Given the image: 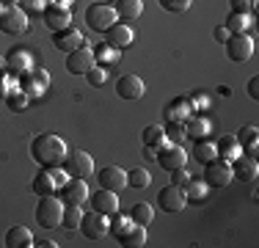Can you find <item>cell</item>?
<instances>
[{"instance_id": "cell-16", "label": "cell", "mask_w": 259, "mask_h": 248, "mask_svg": "<svg viewBox=\"0 0 259 248\" xmlns=\"http://www.w3.org/2000/svg\"><path fill=\"white\" fill-rule=\"evenodd\" d=\"M89 204H91V210H94V213L108 215V218H110L113 213H119V193H116V190L100 188L97 193L89 196Z\"/></svg>"}, {"instance_id": "cell-28", "label": "cell", "mask_w": 259, "mask_h": 248, "mask_svg": "<svg viewBox=\"0 0 259 248\" xmlns=\"http://www.w3.org/2000/svg\"><path fill=\"white\" fill-rule=\"evenodd\" d=\"M254 20H251V14H237V11H232L229 17H226L224 28L229 30V33H248Z\"/></svg>"}, {"instance_id": "cell-33", "label": "cell", "mask_w": 259, "mask_h": 248, "mask_svg": "<svg viewBox=\"0 0 259 248\" xmlns=\"http://www.w3.org/2000/svg\"><path fill=\"white\" fill-rule=\"evenodd\" d=\"M182 190H185L188 204H201L207 198V182H204V179H190Z\"/></svg>"}, {"instance_id": "cell-42", "label": "cell", "mask_w": 259, "mask_h": 248, "mask_svg": "<svg viewBox=\"0 0 259 248\" xmlns=\"http://www.w3.org/2000/svg\"><path fill=\"white\" fill-rule=\"evenodd\" d=\"M165 11H174V14H182V11L190 9V0H160Z\"/></svg>"}, {"instance_id": "cell-18", "label": "cell", "mask_w": 259, "mask_h": 248, "mask_svg": "<svg viewBox=\"0 0 259 248\" xmlns=\"http://www.w3.org/2000/svg\"><path fill=\"white\" fill-rule=\"evenodd\" d=\"M144 91H146V86L138 74H121V77L116 80V94L121 99H141Z\"/></svg>"}, {"instance_id": "cell-27", "label": "cell", "mask_w": 259, "mask_h": 248, "mask_svg": "<svg viewBox=\"0 0 259 248\" xmlns=\"http://www.w3.org/2000/svg\"><path fill=\"white\" fill-rule=\"evenodd\" d=\"M190 113H193V108H190L188 97H177L165 105V121H185Z\"/></svg>"}, {"instance_id": "cell-11", "label": "cell", "mask_w": 259, "mask_h": 248, "mask_svg": "<svg viewBox=\"0 0 259 248\" xmlns=\"http://www.w3.org/2000/svg\"><path fill=\"white\" fill-rule=\"evenodd\" d=\"M185 204H188V198H185V190L182 188H177V185H165V188H160V193H157V207L163 210V213H168V215H177V213H182L185 210Z\"/></svg>"}, {"instance_id": "cell-13", "label": "cell", "mask_w": 259, "mask_h": 248, "mask_svg": "<svg viewBox=\"0 0 259 248\" xmlns=\"http://www.w3.org/2000/svg\"><path fill=\"white\" fill-rule=\"evenodd\" d=\"M61 193V201L64 204H77V207H83V204H89V185H85V179H77V177H69L64 182V188L58 190Z\"/></svg>"}, {"instance_id": "cell-40", "label": "cell", "mask_w": 259, "mask_h": 248, "mask_svg": "<svg viewBox=\"0 0 259 248\" xmlns=\"http://www.w3.org/2000/svg\"><path fill=\"white\" fill-rule=\"evenodd\" d=\"M163 133H165V141H171V144H180V141L185 138V124H182V121H165Z\"/></svg>"}, {"instance_id": "cell-52", "label": "cell", "mask_w": 259, "mask_h": 248, "mask_svg": "<svg viewBox=\"0 0 259 248\" xmlns=\"http://www.w3.org/2000/svg\"><path fill=\"white\" fill-rule=\"evenodd\" d=\"M22 0H3V6H20Z\"/></svg>"}, {"instance_id": "cell-26", "label": "cell", "mask_w": 259, "mask_h": 248, "mask_svg": "<svg viewBox=\"0 0 259 248\" xmlns=\"http://www.w3.org/2000/svg\"><path fill=\"white\" fill-rule=\"evenodd\" d=\"M116 17L124 22H133L144 14V0H116Z\"/></svg>"}, {"instance_id": "cell-21", "label": "cell", "mask_w": 259, "mask_h": 248, "mask_svg": "<svg viewBox=\"0 0 259 248\" xmlns=\"http://www.w3.org/2000/svg\"><path fill=\"white\" fill-rule=\"evenodd\" d=\"M30 66H33V58H30V53L28 50H22V47H14V50H9V55H6V72H11V74H25Z\"/></svg>"}, {"instance_id": "cell-36", "label": "cell", "mask_w": 259, "mask_h": 248, "mask_svg": "<svg viewBox=\"0 0 259 248\" xmlns=\"http://www.w3.org/2000/svg\"><path fill=\"white\" fill-rule=\"evenodd\" d=\"M130 218H133V223H141V226H149V223L155 221V210H152V204L138 201V204H133V210H130Z\"/></svg>"}, {"instance_id": "cell-35", "label": "cell", "mask_w": 259, "mask_h": 248, "mask_svg": "<svg viewBox=\"0 0 259 248\" xmlns=\"http://www.w3.org/2000/svg\"><path fill=\"white\" fill-rule=\"evenodd\" d=\"M133 226H135V223H133V218H130V215H119V213H113V215L108 218V234H113L116 240H119L124 232H130Z\"/></svg>"}, {"instance_id": "cell-15", "label": "cell", "mask_w": 259, "mask_h": 248, "mask_svg": "<svg viewBox=\"0 0 259 248\" xmlns=\"http://www.w3.org/2000/svg\"><path fill=\"white\" fill-rule=\"evenodd\" d=\"M80 232H83L85 240H102L108 237V215H100L91 210L89 215H83L80 221Z\"/></svg>"}, {"instance_id": "cell-34", "label": "cell", "mask_w": 259, "mask_h": 248, "mask_svg": "<svg viewBox=\"0 0 259 248\" xmlns=\"http://www.w3.org/2000/svg\"><path fill=\"white\" fill-rule=\"evenodd\" d=\"M80 221H83V207H77V204H64L61 226H64L66 232H75V229H80Z\"/></svg>"}, {"instance_id": "cell-37", "label": "cell", "mask_w": 259, "mask_h": 248, "mask_svg": "<svg viewBox=\"0 0 259 248\" xmlns=\"http://www.w3.org/2000/svg\"><path fill=\"white\" fill-rule=\"evenodd\" d=\"M141 141H144V146H152V149H160L165 144V133L160 124H149V127H144V133H141Z\"/></svg>"}, {"instance_id": "cell-46", "label": "cell", "mask_w": 259, "mask_h": 248, "mask_svg": "<svg viewBox=\"0 0 259 248\" xmlns=\"http://www.w3.org/2000/svg\"><path fill=\"white\" fill-rule=\"evenodd\" d=\"M188 102H190V108H193V110H199V108H207L209 99L204 94H193V97H188Z\"/></svg>"}, {"instance_id": "cell-49", "label": "cell", "mask_w": 259, "mask_h": 248, "mask_svg": "<svg viewBox=\"0 0 259 248\" xmlns=\"http://www.w3.org/2000/svg\"><path fill=\"white\" fill-rule=\"evenodd\" d=\"M33 245H39V248H58L55 240H41V243H33Z\"/></svg>"}, {"instance_id": "cell-20", "label": "cell", "mask_w": 259, "mask_h": 248, "mask_svg": "<svg viewBox=\"0 0 259 248\" xmlns=\"http://www.w3.org/2000/svg\"><path fill=\"white\" fill-rule=\"evenodd\" d=\"M259 174L256 157H248V154H240V157L232 160V177L240 179V182H254Z\"/></svg>"}, {"instance_id": "cell-29", "label": "cell", "mask_w": 259, "mask_h": 248, "mask_svg": "<svg viewBox=\"0 0 259 248\" xmlns=\"http://www.w3.org/2000/svg\"><path fill=\"white\" fill-rule=\"evenodd\" d=\"M215 149H218V157H224V160H232L234 157H240V144H237V138H234V135H221V141L218 144H215Z\"/></svg>"}, {"instance_id": "cell-30", "label": "cell", "mask_w": 259, "mask_h": 248, "mask_svg": "<svg viewBox=\"0 0 259 248\" xmlns=\"http://www.w3.org/2000/svg\"><path fill=\"white\" fill-rule=\"evenodd\" d=\"M28 102H30V97L20 89V86H17V89H11L9 94H6V99H3V105L11 110V113H22V110L28 108Z\"/></svg>"}, {"instance_id": "cell-50", "label": "cell", "mask_w": 259, "mask_h": 248, "mask_svg": "<svg viewBox=\"0 0 259 248\" xmlns=\"http://www.w3.org/2000/svg\"><path fill=\"white\" fill-rule=\"evenodd\" d=\"M155 154H157V149H152V146H144V157H146V160H155Z\"/></svg>"}, {"instance_id": "cell-23", "label": "cell", "mask_w": 259, "mask_h": 248, "mask_svg": "<svg viewBox=\"0 0 259 248\" xmlns=\"http://www.w3.org/2000/svg\"><path fill=\"white\" fill-rule=\"evenodd\" d=\"M108 45L110 47H116V50H127V47H133V39H135V33H133V28H130L127 22H116V25H110L108 30Z\"/></svg>"}, {"instance_id": "cell-1", "label": "cell", "mask_w": 259, "mask_h": 248, "mask_svg": "<svg viewBox=\"0 0 259 248\" xmlns=\"http://www.w3.org/2000/svg\"><path fill=\"white\" fill-rule=\"evenodd\" d=\"M66 154H69L66 152V141L53 133L36 135L33 144H30V157L39 163V169H58V166H64Z\"/></svg>"}, {"instance_id": "cell-9", "label": "cell", "mask_w": 259, "mask_h": 248, "mask_svg": "<svg viewBox=\"0 0 259 248\" xmlns=\"http://www.w3.org/2000/svg\"><path fill=\"white\" fill-rule=\"evenodd\" d=\"M155 160H157L160 169L171 174L174 169H182V166L188 163V152H185V149H182L180 144H171V141H165V144L157 149Z\"/></svg>"}, {"instance_id": "cell-53", "label": "cell", "mask_w": 259, "mask_h": 248, "mask_svg": "<svg viewBox=\"0 0 259 248\" xmlns=\"http://www.w3.org/2000/svg\"><path fill=\"white\" fill-rule=\"evenodd\" d=\"M6 72V58H0V74Z\"/></svg>"}, {"instance_id": "cell-24", "label": "cell", "mask_w": 259, "mask_h": 248, "mask_svg": "<svg viewBox=\"0 0 259 248\" xmlns=\"http://www.w3.org/2000/svg\"><path fill=\"white\" fill-rule=\"evenodd\" d=\"M237 144H240V152L248 154V157H256V149H259V130L256 124H245V127L237 130Z\"/></svg>"}, {"instance_id": "cell-4", "label": "cell", "mask_w": 259, "mask_h": 248, "mask_svg": "<svg viewBox=\"0 0 259 248\" xmlns=\"http://www.w3.org/2000/svg\"><path fill=\"white\" fill-rule=\"evenodd\" d=\"M224 47H226V58L232 64H245L254 55V36L251 33H229Z\"/></svg>"}, {"instance_id": "cell-12", "label": "cell", "mask_w": 259, "mask_h": 248, "mask_svg": "<svg viewBox=\"0 0 259 248\" xmlns=\"http://www.w3.org/2000/svg\"><path fill=\"white\" fill-rule=\"evenodd\" d=\"M64 171L69 174V177H77V179H85L94 174V157H91L89 152H69L64 160Z\"/></svg>"}, {"instance_id": "cell-2", "label": "cell", "mask_w": 259, "mask_h": 248, "mask_svg": "<svg viewBox=\"0 0 259 248\" xmlns=\"http://www.w3.org/2000/svg\"><path fill=\"white\" fill-rule=\"evenodd\" d=\"M66 171H64V166H58V169H41L39 174L33 177V182H30V190H33L36 196H53V193H58L61 188H64V182H66Z\"/></svg>"}, {"instance_id": "cell-6", "label": "cell", "mask_w": 259, "mask_h": 248, "mask_svg": "<svg viewBox=\"0 0 259 248\" xmlns=\"http://www.w3.org/2000/svg\"><path fill=\"white\" fill-rule=\"evenodd\" d=\"M20 89L25 91L30 99L45 97V91L50 89V72L41 66H30L25 74H20Z\"/></svg>"}, {"instance_id": "cell-5", "label": "cell", "mask_w": 259, "mask_h": 248, "mask_svg": "<svg viewBox=\"0 0 259 248\" xmlns=\"http://www.w3.org/2000/svg\"><path fill=\"white\" fill-rule=\"evenodd\" d=\"M116 22H119V17H116V9L110 3H91L85 9V25L91 30H97V33H105Z\"/></svg>"}, {"instance_id": "cell-7", "label": "cell", "mask_w": 259, "mask_h": 248, "mask_svg": "<svg viewBox=\"0 0 259 248\" xmlns=\"http://www.w3.org/2000/svg\"><path fill=\"white\" fill-rule=\"evenodd\" d=\"M0 30L6 36H22L28 30V14L20 6H3L0 9Z\"/></svg>"}, {"instance_id": "cell-38", "label": "cell", "mask_w": 259, "mask_h": 248, "mask_svg": "<svg viewBox=\"0 0 259 248\" xmlns=\"http://www.w3.org/2000/svg\"><path fill=\"white\" fill-rule=\"evenodd\" d=\"M119 53H121V50L110 47L108 42H105V45H100V47L94 50V58H97V64H100V66H110V64H116V61H119Z\"/></svg>"}, {"instance_id": "cell-48", "label": "cell", "mask_w": 259, "mask_h": 248, "mask_svg": "<svg viewBox=\"0 0 259 248\" xmlns=\"http://www.w3.org/2000/svg\"><path fill=\"white\" fill-rule=\"evenodd\" d=\"M226 36H229V30H226L224 25H221V28H215V39H218V42H226Z\"/></svg>"}, {"instance_id": "cell-3", "label": "cell", "mask_w": 259, "mask_h": 248, "mask_svg": "<svg viewBox=\"0 0 259 248\" xmlns=\"http://www.w3.org/2000/svg\"><path fill=\"white\" fill-rule=\"evenodd\" d=\"M61 218H64V201L61 196H41L39 204H36V223L41 229H55L61 226Z\"/></svg>"}, {"instance_id": "cell-32", "label": "cell", "mask_w": 259, "mask_h": 248, "mask_svg": "<svg viewBox=\"0 0 259 248\" xmlns=\"http://www.w3.org/2000/svg\"><path fill=\"white\" fill-rule=\"evenodd\" d=\"M119 243L124 245V248H141V245H146V226L135 223L130 232H124V234L119 237Z\"/></svg>"}, {"instance_id": "cell-41", "label": "cell", "mask_w": 259, "mask_h": 248, "mask_svg": "<svg viewBox=\"0 0 259 248\" xmlns=\"http://www.w3.org/2000/svg\"><path fill=\"white\" fill-rule=\"evenodd\" d=\"M85 80H89V86H102L105 80H108V72H105V66H91L89 72H85Z\"/></svg>"}, {"instance_id": "cell-22", "label": "cell", "mask_w": 259, "mask_h": 248, "mask_svg": "<svg viewBox=\"0 0 259 248\" xmlns=\"http://www.w3.org/2000/svg\"><path fill=\"white\" fill-rule=\"evenodd\" d=\"M182 124H185V138H190V141L209 138V133H212V124H209V119H204V116H199V113H190Z\"/></svg>"}, {"instance_id": "cell-14", "label": "cell", "mask_w": 259, "mask_h": 248, "mask_svg": "<svg viewBox=\"0 0 259 248\" xmlns=\"http://www.w3.org/2000/svg\"><path fill=\"white\" fill-rule=\"evenodd\" d=\"M41 20H45V28H50L53 33L55 30H64L72 25V9H64L58 3H47L41 9Z\"/></svg>"}, {"instance_id": "cell-17", "label": "cell", "mask_w": 259, "mask_h": 248, "mask_svg": "<svg viewBox=\"0 0 259 248\" xmlns=\"http://www.w3.org/2000/svg\"><path fill=\"white\" fill-rule=\"evenodd\" d=\"M97 182H100V188L119 193V190L127 188V171L119 169V166H105V169L97 171Z\"/></svg>"}, {"instance_id": "cell-31", "label": "cell", "mask_w": 259, "mask_h": 248, "mask_svg": "<svg viewBox=\"0 0 259 248\" xmlns=\"http://www.w3.org/2000/svg\"><path fill=\"white\" fill-rule=\"evenodd\" d=\"M193 157L199 160L201 166H204V163H209L212 157H218V149H215V141H209V138L193 141Z\"/></svg>"}, {"instance_id": "cell-44", "label": "cell", "mask_w": 259, "mask_h": 248, "mask_svg": "<svg viewBox=\"0 0 259 248\" xmlns=\"http://www.w3.org/2000/svg\"><path fill=\"white\" fill-rule=\"evenodd\" d=\"M232 11H237V14H251L256 6V0H229Z\"/></svg>"}, {"instance_id": "cell-10", "label": "cell", "mask_w": 259, "mask_h": 248, "mask_svg": "<svg viewBox=\"0 0 259 248\" xmlns=\"http://www.w3.org/2000/svg\"><path fill=\"white\" fill-rule=\"evenodd\" d=\"M91 66H97V58H94V50L91 47L80 45V47L72 50V53H66V72L69 74H83L85 77V72H89Z\"/></svg>"}, {"instance_id": "cell-51", "label": "cell", "mask_w": 259, "mask_h": 248, "mask_svg": "<svg viewBox=\"0 0 259 248\" xmlns=\"http://www.w3.org/2000/svg\"><path fill=\"white\" fill-rule=\"evenodd\" d=\"M53 3H58V6H64V9H72V3H75V0H53Z\"/></svg>"}, {"instance_id": "cell-45", "label": "cell", "mask_w": 259, "mask_h": 248, "mask_svg": "<svg viewBox=\"0 0 259 248\" xmlns=\"http://www.w3.org/2000/svg\"><path fill=\"white\" fill-rule=\"evenodd\" d=\"M47 3H53V0H22V6H25L22 11H25V14H28V11H39V14H41V9H45Z\"/></svg>"}, {"instance_id": "cell-8", "label": "cell", "mask_w": 259, "mask_h": 248, "mask_svg": "<svg viewBox=\"0 0 259 248\" xmlns=\"http://www.w3.org/2000/svg\"><path fill=\"white\" fill-rule=\"evenodd\" d=\"M207 182V188H226V185L232 182V163L224 157H212L209 163H204V177H201Z\"/></svg>"}, {"instance_id": "cell-47", "label": "cell", "mask_w": 259, "mask_h": 248, "mask_svg": "<svg viewBox=\"0 0 259 248\" xmlns=\"http://www.w3.org/2000/svg\"><path fill=\"white\" fill-rule=\"evenodd\" d=\"M248 97L251 99H259V77H251L248 80Z\"/></svg>"}, {"instance_id": "cell-19", "label": "cell", "mask_w": 259, "mask_h": 248, "mask_svg": "<svg viewBox=\"0 0 259 248\" xmlns=\"http://www.w3.org/2000/svg\"><path fill=\"white\" fill-rule=\"evenodd\" d=\"M80 45H85V42H83V33H80L75 25H69V28L55 30L53 33V47L61 50V53H72V50L80 47Z\"/></svg>"}, {"instance_id": "cell-25", "label": "cell", "mask_w": 259, "mask_h": 248, "mask_svg": "<svg viewBox=\"0 0 259 248\" xmlns=\"http://www.w3.org/2000/svg\"><path fill=\"white\" fill-rule=\"evenodd\" d=\"M3 243H6V248H30L36 240H33V234H30L28 226H11L9 232H6Z\"/></svg>"}, {"instance_id": "cell-39", "label": "cell", "mask_w": 259, "mask_h": 248, "mask_svg": "<svg viewBox=\"0 0 259 248\" xmlns=\"http://www.w3.org/2000/svg\"><path fill=\"white\" fill-rule=\"evenodd\" d=\"M149 182H152V177H149V171H146V169H133V171H127V185H130V188L144 190V188H149Z\"/></svg>"}, {"instance_id": "cell-43", "label": "cell", "mask_w": 259, "mask_h": 248, "mask_svg": "<svg viewBox=\"0 0 259 248\" xmlns=\"http://www.w3.org/2000/svg\"><path fill=\"white\" fill-rule=\"evenodd\" d=\"M190 179H193V177L188 174V169H185V166H182V169H174V171H171V185H177V188H185Z\"/></svg>"}]
</instances>
